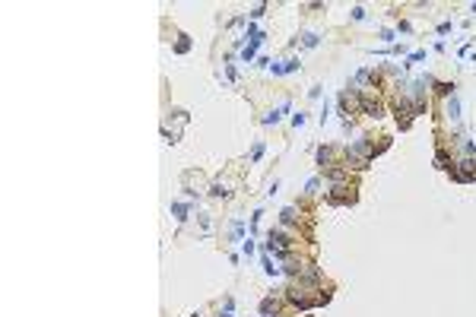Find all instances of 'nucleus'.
Listing matches in <instances>:
<instances>
[{
    "instance_id": "obj_8",
    "label": "nucleus",
    "mask_w": 476,
    "mask_h": 317,
    "mask_svg": "<svg viewBox=\"0 0 476 317\" xmlns=\"http://www.w3.org/2000/svg\"><path fill=\"white\" fill-rule=\"evenodd\" d=\"M299 219H302V216H299L296 207H286V210L280 213V226H299Z\"/></svg>"
},
{
    "instance_id": "obj_3",
    "label": "nucleus",
    "mask_w": 476,
    "mask_h": 317,
    "mask_svg": "<svg viewBox=\"0 0 476 317\" xmlns=\"http://www.w3.org/2000/svg\"><path fill=\"white\" fill-rule=\"evenodd\" d=\"M327 203L331 207H346V203H356V194L350 184H337V188H331V194H327Z\"/></svg>"
},
{
    "instance_id": "obj_16",
    "label": "nucleus",
    "mask_w": 476,
    "mask_h": 317,
    "mask_svg": "<svg viewBox=\"0 0 476 317\" xmlns=\"http://www.w3.org/2000/svg\"><path fill=\"white\" fill-rule=\"evenodd\" d=\"M261 153H264V143H254V149H251V159H261Z\"/></svg>"
},
{
    "instance_id": "obj_14",
    "label": "nucleus",
    "mask_w": 476,
    "mask_h": 317,
    "mask_svg": "<svg viewBox=\"0 0 476 317\" xmlns=\"http://www.w3.org/2000/svg\"><path fill=\"white\" fill-rule=\"evenodd\" d=\"M296 70H299V61H296V58H289V61L283 64V73H296Z\"/></svg>"
},
{
    "instance_id": "obj_1",
    "label": "nucleus",
    "mask_w": 476,
    "mask_h": 317,
    "mask_svg": "<svg viewBox=\"0 0 476 317\" xmlns=\"http://www.w3.org/2000/svg\"><path fill=\"white\" fill-rule=\"evenodd\" d=\"M451 181L457 184H470L476 181V159H454V169H451Z\"/></svg>"
},
{
    "instance_id": "obj_20",
    "label": "nucleus",
    "mask_w": 476,
    "mask_h": 317,
    "mask_svg": "<svg viewBox=\"0 0 476 317\" xmlns=\"http://www.w3.org/2000/svg\"><path fill=\"white\" fill-rule=\"evenodd\" d=\"M219 317H232V311H219Z\"/></svg>"
},
{
    "instance_id": "obj_15",
    "label": "nucleus",
    "mask_w": 476,
    "mask_h": 317,
    "mask_svg": "<svg viewBox=\"0 0 476 317\" xmlns=\"http://www.w3.org/2000/svg\"><path fill=\"white\" fill-rule=\"evenodd\" d=\"M315 45H318V35L308 32V35H305V48H315Z\"/></svg>"
},
{
    "instance_id": "obj_12",
    "label": "nucleus",
    "mask_w": 476,
    "mask_h": 317,
    "mask_svg": "<svg viewBox=\"0 0 476 317\" xmlns=\"http://www.w3.org/2000/svg\"><path fill=\"white\" fill-rule=\"evenodd\" d=\"M188 203H172V213H175V219H188Z\"/></svg>"
},
{
    "instance_id": "obj_13",
    "label": "nucleus",
    "mask_w": 476,
    "mask_h": 317,
    "mask_svg": "<svg viewBox=\"0 0 476 317\" xmlns=\"http://www.w3.org/2000/svg\"><path fill=\"white\" fill-rule=\"evenodd\" d=\"M175 51H178V54H188V51H191V42H188V35H178V42H175Z\"/></svg>"
},
{
    "instance_id": "obj_7",
    "label": "nucleus",
    "mask_w": 476,
    "mask_h": 317,
    "mask_svg": "<svg viewBox=\"0 0 476 317\" xmlns=\"http://www.w3.org/2000/svg\"><path fill=\"white\" fill-rule=\"evenodd\" d=\"M280 311H283V305L277 298H264L261 302V317H280Z\"/></svg>"
},
{
    "instance_id": "obj_10",
    "label": "nucleus",
    "mask_w": 476,
    "mask_h": 317,
    "mask_svg": "<svg viewBox=\"0 0 476 317\" xmlns=\"http://www.w3.org/2000/svg\"><path fill=\"white\" fill-rule=\"evenodd\" d=\"M242 235H245V226H242V219H235V222H232L229 238H232V241H242Z\"/></svg>"
},
{
    "instance_id": "obj_5",
    "label": "nucleus",
    "mask_w": 476,
    "mask_h": 317,
    "mask_svg": "<svg viewBox=\"0 0 476 317\" xmlns=\"http://www.w3.org/2000/svg\"><path fill=\"white\" fill-rule=\"evenodd\" d=\"M334 159H337V149H334V146H321V149H318V165H321L324 172H331V169H337V165H340V162H334Z\"/></svg>"
},
{
    "instance_id": "obj_19",
    "label": "nucleus",
    "mask_w": 476,
    "mask_h": 317,
    "mask_svg": "<svg viewBox=\"0 0 476 317\" xmlns=\"http://www.w3.org/2000/svg\"><path fill=\"white\" fill-rule=\"evenodd\" d=\"M264 10H267L264 4H261V7H254V10H251V20H258V16H264Z\"/></svg>"
},
{
    "instance_id": "obj_6",
    "label": "nucleus",
    "mask_w": 476,
    "mask_h": 317,
    "mask_svg": "<svg viewBox=\"0 0 476 317\" xmlns=\"http://www.w3.org/2000/svg\"><path fill=\"white\" fill-rule=\"evenodd\" d=\"M435 169H442V172H451L454 169V156H451V149H438L435 153Z\"/></svg>"
},
{
    "instance_id": "obj_11",
    "label": "nucleus",
    "mask_w": 476,
    "mask_h": 317,
    "mask_svg": "<svg viewBox=\"0 0 476 317\" xmlns=\"http://www.w3.org/2000/svg\"><path fill=\"white\" fill-rule=\"evenodd\" d=\"M435 89H438V96H445V99H451L457 86H454V83H435Z\"/></svg>"
},
{
    "instance_id": "obj_2",
    "label": "nucleus",
    "mask_w": 476,
    "mask_h": 317,
    "mask_svg": "<svg viewBox=\"0 0 476 317\" xmlns=\"http://www.w3.org/2000/svg\"><path fill=\"white\" fill-rule=\"evenodd\" d=\"M356 105H359V111H362V115H369V118H381V115H384V105H381V99H375L369 89H359V96H356Z\"/></svg>"
},
{
    "instance_id": "obj_17",
    "label": "nucleus",
    "mask_w": 476,
    "mask_h": 317,
    "mask_svg": "<svg viewBox=\"0 0 476 317\" xmlns=\"http://www.w3.org/2000/svg\"><path fill=\"white\" fill-rule=\"evenodd\" d=\"M318 188H321V181L311 178V181H308V194H318Z\"/></svg>"
},
{
    "instance_id": "obj_18",
    "label": "nucleus",
    "mask_w": 476,
    "mask_h": 317,
    "mask_svg": "<svg viewBox=\"0 0 476 317\" xmlns=\"http://www.w3.org/2000/svg\"><path fill=\"white\" fill-rule=\"evenodd\" d=\"M305 124V115H302V111H299V115H292V127H302Z\"/></svg>"
},
{
    "instance_id": "obj_9",
    "label": "nucleus",
    "mask_w": 476,
    "mask_h": 317,
    "mask_svg": "<svg viewBox=\"0 0 476 317\" xmlns=\"http://www.w3.org/2000/svg\"><path fill=\"white\" fill-rule=\"evenodd\" d=\"M445 118H451V121H461V102H457V96H451V99L445 102Z\"/></svg>"
},
{
    "instance_id": "obj_4",
    "label": "nucleus",
    "mask_w": 476,
    "mask_h": 317,
    "mask_svg": "<svg viewBox=\"0 0 476 317\" xmlns=\"http://www.w3.org/2000/svg\"><path fill=\"white\" fill-rule=\"evenodd\" d=\"M181 184H185V191H188V197H200L204 194V175L200 172H185V178H181Z\"/></svg>"
}]
</instances>
